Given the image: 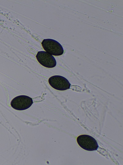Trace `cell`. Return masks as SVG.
Masks as SVG:
<instances>
[{
    "label": "cell",
    "instance_id": "obj_4",
    "mask_svg": "<svg viewBox=\"0 0 123 165\" xmlns=\"http://www.w3.org/2000/svg\"><path fill=\"white\" fill-rule=\"evenodd\" d=\"M48 82L54 89L60 91L69 89L71 86V84L66 78L59 75L51 76L49 79Z\"/></svg>",
    "mask_w": 123,
    "mask_h": 165
},
{
    "label": "cell",
    "instance_id": "obj_2",
    "mask_svg": "<svg viewBox=\"0 0 123 165\" xmlns=\"http://www.w3.org/2000/svg\"><path fill=\"white\" fill-rule=\"evenodd\" d=\"M33 103L31 98L26 95H21L14 98L11 102L10 105L15 110L22 111L29 108Z\"/></svg>",
    "mask_w": 123,
    "mask_h": 165
},
{
    "label": "cell",
    "instance_id": "obj_3",
    "mask_svg": "<svg viewBox=\"0 0 123 165\" xmlns=\"http://www.w3.org/2000/svg\"><path fill=\"white\" fill-rule=\"evenodd\" d=\"M78 145L83 149L88 151L97 150L99 147L98 144L93 137L87 135H82L77 138Z\"/></svg>",
    "mask_w": 123,
    "mask_h": 165
},
{
    "label": "cell",
    "instance_id": "obj_5",
    "mask_svg": "<svg viewBox=\"0 0 123 165\" xmlns=\"http://www.w3.org/2000/svg\"><path fill=\"white\" fill-rule=\"evenodd\" d=\"M36 58L38 62L45 67L52 68L56 65V61L54 57L46 51H38Z\"/></svg>",
    "mask_w": 123,
    "mask_h": 165
},
{
    "label": "cell",
    "instance_id": "obj_1",
    "mask_svg": "<svg viewBox=\"0 0 123 165\" xmlns=\"http://www.w3.org/2000/svg\"><path fill=\"white\" fill-rule=\"evenodd\" d=\"M42 45L44 49L51 55L60 56L64 53V50L61 45L54 40L44 39L42 41Z\"/></svg>",
    "mask_w": 123,
    "mask_h": 165
}]
</instances>
